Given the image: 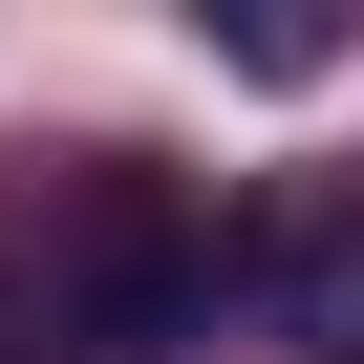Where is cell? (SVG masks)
Instances as JSON below:
<instances>
[{"label":"cell","mask_w":364,"mask_h":364,"mask_svg":"<svg viewBox=\"0 0 364 364\" xmlns=\"http://www.w3.org/2000/svg\"><path fill=\"white\" fill-rule=\"evenodd\" d=\"M193 215H171V171H129V150H86L65 193H22L0 215V364H171V321H193Z\"/></svg>","instance_id":"cell-1"},{"label":"cell","mask_w":364,"mask_h":364,"mask_svg":"<svg viewBox=\"0 0 364 364\" xmlns=\"http://www.w3.org/2000/svg\"><path fill=\"white\" fill-rule=\"evenodd\" d=\"M257 300H279V343L364 364V193H300V215L257 236Z\"/></svg>","instance_id":"cell-2"}]
</instances>
